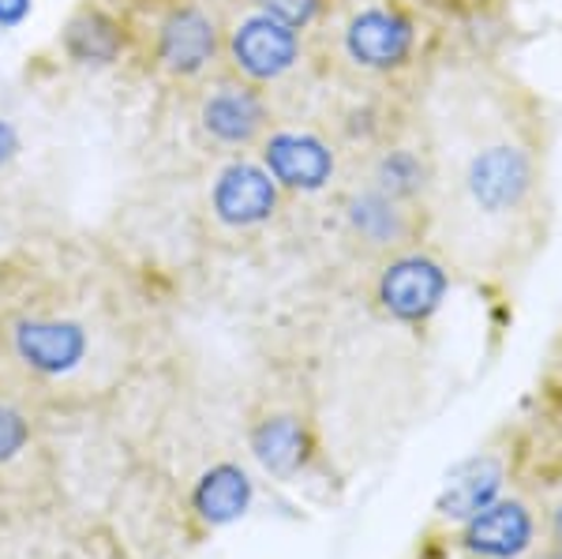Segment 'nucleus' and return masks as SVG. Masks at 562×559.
Instances as JSON below:
<instances>
[{
	"instance_id": "1",
	"label": "nucleus",
	"mask_w": 562,
	"mask_h": 559,
	"mask_svg": "<svg viewBox=\"0 0 562 559\" xmlns=\"http://www.w3.org/2000/svg\"><path fill=\"white\" fill-rule=\"evenodd\" d=\"M537 185L532 155L518 143H492L476 150L465 169V192L476 211L484 214H510L521 211Z\"/></svg>"
},
{
	"instance_id": "11",
	"label": "nucleus",
	"mask_w": 562,
	"mask_h": 559,
	"mask_svg": "<svg viewBox=\"0 0 562 559\" xmlns=\"http://www.w3.org/2000/svg\"><path fill=\"white\" fill-rule=\"evenodd\" d=\"M251 455L256 462L278 481H293L296 473L307 470L315 455V439L312 432L304 428L301 417L293 413H274V417L259 421L251 428Z\"/></svg>"
},
{
	"instance_id": "13",
	"label": "nucleus",
	"mask_w": 562,
	"mask_h": 559,
	"mask_svg": "<svg viewBox=\"0 0 562 559\" xmlns=\"http://www.w3.org/2000/svg\"><path fill=\"white\" fill-rule=\"evenodd\" d=\"M203 124L222 143H251L267 124V105L248 87H222L217 94L206 98Z\"/></svg>"
},
{
	"instance_id": "3",
	"label": "nucleus",
	"mask_w": 562,
	"mask_h": 559,
	"mask_svg": "<svg viewBox=\"0 0 562 559\" xmlns=\"http://www.w3.org/2000/svg\"><path fill=\"white\" fill-rule=\"evenodd\" d=\"M450 293V275L431 256H397L379 278V304L397 323H428Z\"/></svg>"
},
{
	"instance_id": "7",
	"label": "nucleus",
	"mask_w": 562,
	"mask_h": 559,
	"mask_svg": "<svg viewBox=\"0 0 562 559\" xmlns=\"http://www.w3.org/2000/svg\"><path fill=\"white\" fill-rule=\"evenodd\" d=\"M15 357L42 376H65L87 354V331L71 320H23L12 331Z\"/></svg>"
},
{
	"instance_id": "9",
	"label": "nucleus",
	"mask_w": 562,
	"mask_h": 559,
	"mask_svg": "<svg viewBox=\"0 0 562 559\" xmlns=\"http://www.w3.org/2000/svg\"><path fill=\"white\" fill-rule=\"evenodd\" d=\"M278 206V185L267 169L248 166V161H237L229 166L214 185V214L225 225H237V230H248V225H259L274 214Z\"/></svg>"
},
{
	"instance_id": "16",
	"label": "nucleus",
	"mask_w": 562,
	"mask_h": 559,
	"mask_svg": "<svg viewBox=\"0 0 562 559\" xmlns=\"http://www.w3.org/2000/svg\"><path fill=\"white\" fill-rule=\"evenodd\" d=\"M375 188L390 200H409L424 188V161L413 150H390L375 169Z\"/></svg>"
},
{
	"instance_id": "12",
	"label": "nucleus",
	"mask_w": 562,
	"mask_h": 559,
	"mask_svg": "<svg viewBox=\"0 0 562 559\" xmlns=\"http://www.w3.org/2000/svg\"><path fill=\"white\" fill-rule=\"evenodd\" d=\"M158 49H161V60H166L169 71L195 76V71L203 68L217 49L214 23L206 20L199 8H180V12H173L166 23H161Z\"/></svg>"
},
{
	"instance_id": "17",
	"label": "nucleus",
	"mask_w": 562,
	"mask_h": 559,
	"mask_svg": "<svg viewBox=\"0 0 562 559\" xmlns=\"http://www.w3.org/2000/svg\"><path fill=\"white\" fill-rule=\"evenodd\" d=\"M31 439V425L20 410H12L8 402H0V462H12L15 455L26 447Z\"/></svg>"
},
{
	"instance_id": "14",
	"label": "nucleus",
	"mask_w": 562,
	"mask_h": 559,
	"mask_svg": "<svg viewBox=\"0 0 562 559\" xmlns=\"http://www.w3.org/2000/svg\"><path fill=\"white\" fill-rule=\"evenodd\" d=\"M349 222L368 245H394L405 237V211L386 192H364L349 206Z\"/></svg>"
},
{
	"instance_id": "19",
	"label": "nucleus",
	"mask_w": 562,
	"mask_h": 559,
	"mask_svg": "<svg viewBox=\"0 0 562 559\" xmlns=\"http://www.w3.org/2000/svg\"><path fill=\"white\" fill-rule=\"evenodd\" d=\"M26 12H31V0H0V26L20 23Z\"/></svg>"
},
{
	"instance_id": "15",
	"label": "nucleus",
	"mask_w": 562,
	"mask_h": 559,
	"mask_svg": "<svg viewBox=\"0 0 562 559\" xmlns=\"http://www.w3.org/2000/svg\"><path fill=\"white\" fill-rule=\"evenodd\" d=\"M65 49L83 65H109V60L121 53V31L113 20H105L102 12H83L68 23L65 31Z\"/></svg>"
},
{
	"instance_id": "18",
	"label": "nucleus",
	"mask_w": 562,
	"mask_h": 559,
	"mask_svg": "<svg viewBox=\"0 0 562 559\" xmlns=\"http://www.w3.org/2000/svg\"><path fill=\"white\" fill-rule=\"evenodd\" d=\"M262 15H270V20L293 26V31H301V26H307L319 15L323 0H259Z\"/></svg>"
},
{
	"instance_id": "20",
	"label": "nucleus",
	"mask_w": 562,
	"mask_h": 559,
	"mask_svg": "<svg viewBox=\"0 0 562 559\" xmlns=\"http://www.w3.org/2000/svg\"><path fill=\"white\" fill-rule=\"evenodd\" d=\"M12 155H15V132L8 128L4 121H0V166H4V161L12 158Z\"/></svg>"
},
{
	"instance_id": "2",
	"label": "nucleus",
	"mask_w": 562,
	"mask_h": 559,
	"mask_svg": "<svg viewBox=\"0 0 562 559\" xmlns=\"http://www.w3.org/2000/svg\"><path fill=\"white\" fill-rule=\"evenodd\" d=\"M540 522L525 500L503 495L458 526V548L469 559H525L537 548Z\"/></svg>"
},
{
	"instance_id": "5",
	"label": "nucleus",
	"mask_w": 562,
	"mask_h": 559,
	"mask_svg": "<svg viewBox=\"0 0 562 559\" xmlns=\"http://www.w3.org/2000/svg\"><path fill=\"white\" fill-rule=\"evenodd\" d=\"M233 60L244 76L251 79H278L301 57V38L293 26L270 20V15H251L233 31Z\"/></svg>"
},
{
	"instance_id": "22",
	"label": "nucleus",
	"mask_w": 562,
	"mask_h": 559,
	"mask_svg": "<svg viewBox=\"0 0 562 559\" xmlns=\"http://www.w3.org/2000/svg\"><path fill=\"white\" fill-rule=\"evenodd\" d=\"M543 559H562V545H551L548 552H543Z\"/></svg>"
},
{
	"instance_id": "8",
	"label": "nucleus",
	"mask_w": 562,
	"mask_h": 559,
	"mask_svg": "<svg viewBox=\"0 0 562 559\" xmlns=\"http://www.w3.org/2000/svg\"><path fill=\"white\" fill-rule=\"evenodd\" d=\"M506 489V466L495 455H476L469 462H461L450 481L442 484L439 500H435V515L442 522H469L484 507H492L495 500H503Z\"/></svg>"
},
{
	"instance_id": "21",
	"label": "nucleus",
	"mask_w": 562,
	"mask_h": 559,
	"mask_svg": "<svg viewBox=\"0 0 562 559\" xmlns=\"http://www.w3.org/2000/svg\"><path fill=\"white\" fill-rule=\"evenodd\" d=\"M548 537H551V545H562V503H555L548 515Z\"/></svg>"
},
{
	"instance_id": "6",
	"label": "nucleus",
	"mask_w": 562,
	"mask_h": 559,
	"mask_svg": "<svg viewBox=\"0 0 562 559\" xmlns=\"http://www.w3.org/2000/svg\"><path fill=\"white\" fill-rule=\"evenodd\" d=\"M262 169L293 192H319L334 177V155L323 139L307 132H278L262 147Z\"/></svg>"
},
{
	"instance_id": "4",
	"label": "nucleus",
	"mask_w": 562,
	"mask_h": 559,
	"mask_svg": "<svg viewBox=\"0 0 562 559\" xmlns=\"http://www.w3.org/2000/svg\"><path fill=\"white\" fill-rule=\"evenodd\" d=\"M416 31L394 8H368V12L352 15L349 31H346V49L357 65L390 71L402 68L413 53Z\"/></svg>"
},
{
	"instance_id": "10",
	"label": "nucleus",
	"mask_w": 562,
	"mask_h": 559,
	"mask_svg": "<svg viewBox=\"0 0 562 559\" xmlns=\"http://www.w3.org/2000/svg\"><path fill=\"white\" fill-rule=\"evenodd\" d=\"M251 500H256V481L237 462H217L211 470H203L192 489L195 518L211 529L240 522L251 511Z\"/></svg>"
}]
</instances>
